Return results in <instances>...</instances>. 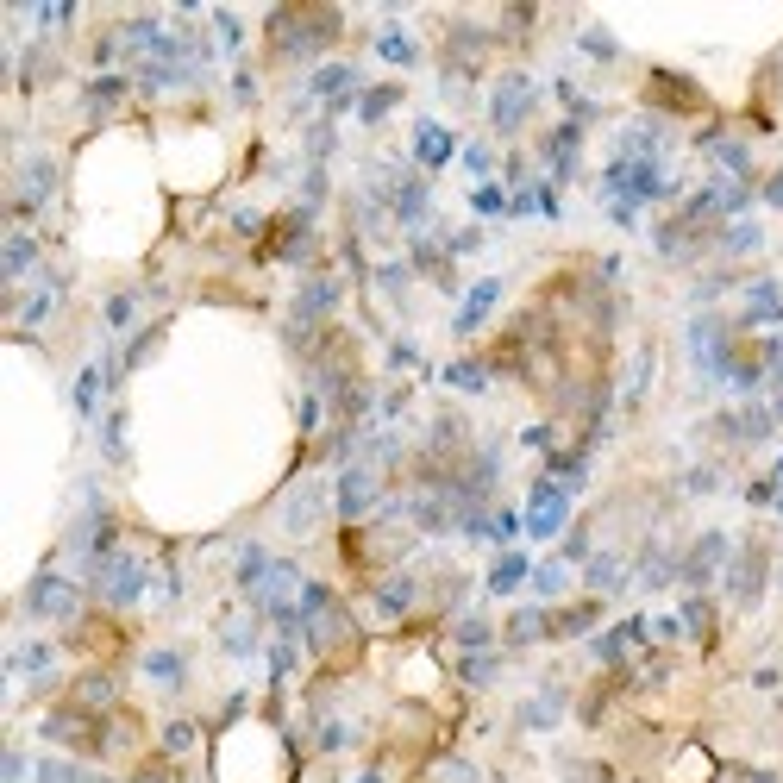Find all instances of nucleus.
Listing matches in <instances>:
<instances>
[{"instance_id":"obj_1","label":"nucleus","mask_w":783,"mask_h":783,"mask_svg":"<svg viewBox=\"0 0 783 783\" xmlns=\"http://www.w3.org/2000/svg\"><path fill=\"white\" fill-rule=\"evenodd\" d=\"M339 26L345 19L332 7H276L264 19V57L270 63H307L339 44Z\"/></svg>"},{"instance_id":"obj_2","label":"nucleus","mask_w":783,"mask_h":783,"mask_svg":"<svg viewBox=\"0 0 783 783\" xmlns=\"http://www.w3.org/2000/svg\"><path fill=\"white\" fill-rule=\"evenodd\" d=\"M88 589H94V602H101V608L120 614V608H132V602L151 589V571H145V558L113 552V558H101V564L88 571Z\"/></svg>"},{"instance_id":"obj_3","label":"nucleus","mask_w":783,"mask_h":783,"mask_svg":"<svg viewBox=\"0 0 783 783\" xmlns=\"http://www.w3.org/2000/svg\"><path fill=\"white\" fill-rule=\"evenodd\" d=\"M69 646H76L88 664H113L126 652V627L113 621V608H88L82 621H69Z\"/></svg>"},{"instance_id":"obj_4","label":"nucleus","mask_w":783,"mask_h":783,"mask_svg":"<svg viewBox=\"0 0 783 783\" xmlns=\"http://www.w3.org/2000/svg\"><path fill=\"white\" fill-rule=\"evenodd\" d=\"M533 107H539V88H533V76H520V69H508V76L495 82V94H489L495 132H520V126L533 120Z\"/></svg>"},{"instance_id":"obj_5","label":"nucleus","mask_w":783,"mask_h":783,"mask_svg":"<svg viewBox=\"0 0 783 783\" xmlns=\"http://www.w3.org/2000/svg\"><path fill=\"white\" fill-rule=\"evenodd\" d=\"M26 614L32 621H82V589L76 583H63L57 571H44V577H32V589H26Z\"/></svg>"},{"instance_id":"obj_6","label":"nucleus","mask_w":783,"mask_h":783,"mask_svg":"<svg viewBox=\"0 0 783 783\" xmlns=\"http://www.w3.org/2000/svg\"><path fill=\"white\" fill-rule=\"evenodd\" d=\"M765 577H771V552H765L758 539H746L740 552H733V564H727V596H733V608H758Z\"/></svg>"},{"instance_id":"obj_7","label":"nucleus","mask_w":783,"mask_h":783,"mask_svg":"<svg viewBox=\"0 0 783 783\" xmlns=\"http://www.w3.org/2000/svg\"><path fill=\"white\" fill-rule=\"evenodd\" d=\"M376 495H383V470L376 464H351L345 477H339V514H345V527H364V520H376Z\"/></svg>"},{"instance_id":"obj_8","label":"nucleus","mask_w":783,"mask_h":783,"mask_svg":"<svg viewBox=\"0 0 783 783\" xmlns=\"http://www.w3.org/2000/svg\"><path fill=\"white\" fill-rule=\"evenodd\" d=\"M646 101L658 113H683V120H690V113H708V94L690 76H677V69H652L646 76Z\"/></svg>"},{"instance_id":"obj_9","label":"nucleus","mask_w":783,"mask_h":783,"mask_svg":"<svg viewBox=\"0 0 783 783\" xmlns=\"http://www.w3.org/2000/svg\"><path fill=\"white\" fill-rule=\"evenodd\" d=\"M63 702L88 708V715H113V708H126V702H120V671H113V664H88V671L69 683Z\"/></svg>"},{"instance_id":"obj_10","label":"nucleus","mask_w":783,"mask_h":783,"mask_svg":"<svg viewBox=\"0 0 783 783\" xmlns=\"http://www.w3.org/2000/svg\"><path fill=\"white\" fill-rule=\"evenodd\" d=\"M721 571H727V533H702L690 552H683V571L677 577L690 583V589H708Z\"/></svg>"},{"instance_id":"obj_11","label":"nucleus","mask_w":783,"mask_h":783,"mask_svg":"<svg viewBox=\"0 0 783 783\" xmlns=\"http://www.w3.org/2000/svg\"><path fill=\"white\" fill-rule=\"evenodd\" d=\"M564 514H571V489L552 483V477H539V483H533V514H527V527H533L539 539H552V533L564 527Z\"/></svg>"},{"instance_id":"obj_12","label":"nucleus","mask_w":783,"mask_h":783,"mask_svg":"<svg viewBox=\"0 0 783 783\" xmlns=\"http://www.w3.org/2000/svg\"><path fill=\"white\" fill-rule=\"evenodd\" d=\"M420 602V577L414 571H389V577H376L370 583V608L376 614H389V621H401V614H408Z\"/></svg>"},{"instance_id":"obj_13","label":"nucleus","mask_w":783,"mask_h":783,"mask_svg":"<svg viewBox=\"0 0 783 783\" xmlns=\"http://www.w3.org/2000/svg\"><path fill=\"white\" fill-rule=\"evenodd\" d=\"M51 182H57V163L32 157L26 170H19V188H13V220H32V213L44 207V195H51Z\"/></svg>"},{"instance_id":"obj_14","label":"nucleus","mask_w":783,"mask_h":783,"mask_svg":"<svg viewBox=\"0 0 783 783\" xmlns=\"http://www.w3.org/2000/svg\"><path fill=\"white\" fill-rule=\"evenodd\" d=\"M765 320H783V289L771 276H758V282H746V314H740V332L746 326H765Z\"/></svg>"},{"instance_id":"obj_15","label":"nucleus","mask_w":783,"mask_h":783,"mask_svg":"<svg viewBox=\"0 0 783 783\" xmlns=\"http://www.w3.org/2000/svg\"><path fill=\"white\" fill-rule=\"evenodd\" d=\"M502 639H508V646H539V639H552V608H520V614H508Z\"/></svg>"},{"instance_id":"obj_16","label":"nucleus","mask_w":783,"mask_h":783,"mask_svg":"<svg viewBox=\"0 0 783 783\" xmlns=\"http://www.w3.org/2000/svg\"><path fill=\"white\" fill-rule=\"evenodd\" d=\"M596 621H602V602H596V596H589V602H571V608L552 614V639H577V633H589Z\"/></svg>"},{"instance_id":"obj_17","label":"nucleus","mask_w":783,"mask_h":783,"mask_svg":"<svg viewBox=\"0 0 783 783\" xmlns=\"http://www.w3.org/2000/svg\"><path fill=\"white\" fill-rule=\"evenodd\" d=\"M414 157L426 163V170H439V163L452 157V132L433 126V120H420V126H414Z\"/></svg>"},{"instance_id":"obj_18","label":"nucleus","mask_w":783,"mask_h":783,"mask_svg":"<svg viewBox=\"0 0 783 783\" xmlns=\"http://www.w3.org/2000/svg\"><path fill=\"white\" fill-rule=\"evenodd\" d=\"M495 301H502V282H477V289H470V301H464V314H458V332H477V326L489 320Z\"/></svg>"},{"instance_id":"obj_19","label":"nucleus","mask_w":783,"mask_h":783,"mask_svg":"<svg viewBox=\"0 0 783 783\" xmlns=\"http://www.w3.org/2000/svg\"><path fill=\"white\" fill-rule=\"evenodd\" d=\"M683 627H690V639H702V646H715V602H708L702 589H696L690 602H683Z\"/></svg>"},{"instance_id":"obj_20","label":"nucleus","mask_w":783,"mask_h":783,"mask_svg":"<svg viewBox=\"0 0 783 783\" xmlns=\"http://www.w3.org/2000/svg\"><path fill=\"white\" fill-rule=\"evenodd\" d=\"M320 508H326V489L314 483V489H301V495H295V502H289V514H282V520H289V533H307V527L320 520Z\"/></svg>"},{"instance_id":"obj_21","label":"nucleus","mask_w":783,"mask_h":783,"mask_svg":"<svg viewBox=\"0 0 783 783\" xmlns=\"http://www.w3.org/2000/svg\"><path fill=\"white\" fill-rule=\"evenodd\" d=\"M126 783H182V765H176L170 752H151V758H138V765H132Z\"/></svg>"},{"instance_id":"obj_22","label":"nucleus","mask_w":783,"mask_h":783,"mask_svg":"<svg viewBox=\"0 0 783 783\" xmlns=\"http://www.w3.org/2000/svg\"><path fill=\"white\" fill-rule=\"evenodd\" d=\"M401 101V88L395 82H383V88H364V101H358V120L364 126H376V120H389V107Z\"/></svg>"},{"instance_id":"obj_23","label":"nucleus","mask_w":783,"mask_h":783,"mask_svg":"<svg viewBox=\"0 0 783 783\" xmlns=\"http://www.w3.org/2000/svg\"><path fill=\"white\" fill-rule=\"evenodd\" d=\"M32 264H38V239H32V232H13V239H7V276L19 282Z\"/></svg>"},{"instance_id":"obj_24","label":"nucleus","mask_w":783,"mask_h":783,"mask_svg":"<svg viewBox=\"0 0 783 783\" xmlns=\"http://www.w3.org/2000/svg\"><path fill=\"white\" fill-rule=\"evenodd\" d=\"M120 101H126V82L120 76H101V82L88 88V113H113Z\"/></svg>"},{"instance_id":"obj_25","label":"nucleus","mask_w":783,"mask_h":783,"mask_svg":"<svg viewBox=\"0 0 783 783\" xmlns=\"http://www.w3.org/2000/svg\"><path fill=\"white\" fill-rule=\"evenodd\" d=\"M621 583H627V571H621V558H614V552L589 558V589H621Z\"/></svg>"},{"instance_id":"obj_26","label":"nucleus","mask_w":783,"mask_h":783,"mask_svg":"<svg viewBox=\"0 0 783 783\" xmlns=\"http://www.w3.org/2000/svg\"><path fill=\"white\" fill-rule=\"evenodd\" d=\"M520 577H527V558H520V552H508V558L489 571V589H495V596H508V589H514Z\"/></svg>"},{"instance_id":"obj_27","label":"nucleus","mask_w":783,"mask_h":783,"mask_svg":"<svg viewBox=\"0 0 783 783\" xmlns=\"http://www.w3.org/2000/svg\"><path fill=\"white\" fill-rule=\"evenodd\" d=\"M376 51H383L389 63H414V57H420V44H414L408 32H395V26H389L383 38H376Z\"/></svg>"},{"instance_id":"obj_28","label":"nucleus","mask_w":783,"mask_h":783,"mask_svg":"<svg viewBox=\"0 0 783 783\" xmlns=\"http://www.w3.org/2000/svg\"><path fill=\"white\" fill-rule=\"evenodd\" d=\"M445 383H458V389H483V383H489V364H483V358H458L452 370H445Z\"/></svg>"},{"instance_id":"obj_29","label":"nucleus","mask_w":783,"mask_h":783,"mask_svg":"<svg viewBox=\"0 0 783 783\" xmlns=\"http://www.w3.org/2000/svg\"><path fill=\"white\" fill-rule=\"evenodd\" d=\"M495 664H502L495 652H464V658H458V677H464V683H489Z\"/></svg>"},{"instance_id":"obj_30","label":"nucleus","mask_w":783,"mask_h":783,"mask_svg":"<svg viewBox=\"0 0 783 783\" xmlns=\"http://www.w3.org/2000/svg\"><path fill=\"white\" fill-rule=\"evenodd\" d=\"M145 671L163 683V690H176V683H182V658H176V652H151V658H145Z\"/></svg>"},{"instance_id":"obj_31","label":"nucleus","mask_w":783,"mask_h":783,"mask_svg":"<svg viewBox=\"0 0 783 783\" xmlns=\"http://www.w3.org/2000/svg\"><path fill=\"white\" fill-rule=\"evenodd\" d=\"M564 783H614V771L596 765V758H571V765H564Z\"/></svg>"},{"instance_id":"obj_32","label":"nucleus","mask_w":783,"mask_h":783,"mask_svg":"<svg viewBox=\"0 0 783 783\" xmlns=\"http://www.w3.org/2000/svg\"><path fill=\"white\" fill-rule=\"evenodd\" d=\"M452 639H458V646H470V652H483V646H489V621H477V614H464V621L452 627Z\"/></svg>"},{"instance_id":"obj_33","label":"nucleus","mask_w":783,"mask_h":783,"mask_svg":"<svg viewBox=\"0 0 783 783\" xmlns=\"http://www.w3.org/2000/svg\"><path fill=\"white\" fill-rule=\"evenodd\" d=\"M163 345V326H151V332H138V339H132V351H126V370H138V364H145L151 358V351Z\"/></svg>"},{"instance_id":"obj_34","label":"nucleus","mask_w":783,"mask_h":783,"mask_svg":"<svg viewBox=\"0 0 783 783\" xmlns=\"http://www.w3.org/2000/svg\"><path fill=\"white\" fill-rule=\"evenodd\" d=\"M132 314H138V295H107V326H113V332L132 326Z\"/></svg>"},{"instance_id":"obj_35","label":"nucleus","mask_w":783,"mask_h":783,"mask_svg":"<svg viewBox=\"0 0 783 783\" xmlns=\"http://www.w3.org/2000/svg\"><path fill=\"white\" fill-rule=\"evenodd\" d=\"M188 746H195V727H188V721H170V727H163V752H188Z\"/></svg>"},{"instance_id":"obj_36","label":"nucleus","mask_w":783,"mask_h":783,"mask_svg":"<svg viewBox=\"0 0 783 783\" xmlns=\"http://www.w3.org/2000/svg\"><path fill=\"white\" fill-rule=\"evenodd\" d=\"M683 489H690V495L721 489V464H702V470H690V477H683Z\"/></svg>"},{"instance_id":"obj_37","label":"nucleus","mask_w":783,"mask_h":783,"mask_svg":"<svg viewBox=\"0 0 783 783\" xmlns=\"http://www.w3.org/2000/svg\"><path fill=\"white\" fill-rule=\"evenodd\" d=\"M226 646H232V652L245 658V652L257 646V627H251V621H226Z\"/></svg>"},{"instance_id":"obj_38","label":"nucleus","mask_w":783,"mask_h":783,"mask_svg":"<svg viewBox=\"0 0 783 783\" xmlns=\"http://www.w3.org/2000/svg\"><path fill=\"white\" fill-rule=\"evenodd\" d=\"M564 558H571V564H589V520H577V527H571V539H564Z\"/></svg>"},{"instance_id":"obj_39","label":"nucleus","mask_w":783,"mask_h":783,"mask_svg":"<svg viewBox=\"0 0 783 783\" xmlns=\"http://www.w3.org/2000/svg\"><path fill=\"white\" fill-rule=\"evenodd\" d=\"M94 395H101V370H82V383H76V408L94 414Z\"/></svg>"},{"instance_id":"obj_40","label":"nucleus","mask_w":783,"mask_h":783,"mask_svg":"<svg viewBox=\"0 0 783 783\" xmlns=\"http://www.w3.org/2000/svg\"><path fill=\"white\" fill-rule=\"evenodd\" d=\"M583 51L596 57V63H614V57H621V51H614V38H608V32H589V38H583Z\"/></svg>"},{"instance_id":"obj_41","label":"nucleus","mask_w":783,"mask_h":783,"mask_svg":"<svg viewBox=\"0 0 783 783\" xmlns=\"http://www.w3.org/2000/svg\"><path fill=\"white\" fill-rule=\"evenodd\" d=\"M533 583H539V596H558V589H564V571H558V564H545V571H533Z\"/></svg>"},{"instance_id":"obj_42","label":"nucleus","mask_w":783,"mask_h":783,"mask_svg":"<svg viewBox=\"0 0 783 783\" xmlns=\"http://www.w3.org/2000/svg\"><path fill=\"white\" fill-rule=\"evenodd\" d=\"M508 201H502V188H477V213H502Z\"/></svg>"},{"instance_id":"obj_43","label":"nucleus","mask_w":783,"mask_h":783,"mask_svg":"<svg viewBox=\"0 0 783 783\" xmlns=\"http://www.w3.org/2000/svg\"><path fill=\"white\" fill-rule=\"evenodd\" d=\"M765 201H771V207H783V170H777V176H765Z\"/></svg>"},{"instance_id":"obj_44","label":"nucleus","mask_w":783,"mask_h":783,"mask_svg":"<svg viewBox=\"0 0 783 783\" xmlns=\"http://www.w3.org/2000/svg\"><path fill=\"white\" fill-rule=\"evenodd\" d=\"M76 783H107V777H94V771H76Z\"/></svg>"}]
</instances>
